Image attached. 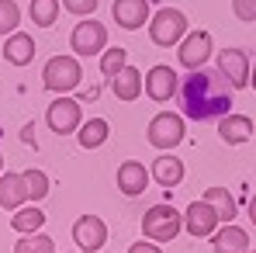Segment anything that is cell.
<instances>
[{"mask_svg":"<svg viewBox=\"0 0 256 253\" xmlns=\"http://www.w3.org/2000/svg\"><path fill=\"white\" fill-rule=\"evenodd\" d=\"M73 243L84 253L104 250V243H108V225H104V218H100V215H80V218L73 222Z\"/></svg>","mask_w":256,"mask_h":253,"instance_id":"cell-9","label":"cell"},{"mask_svg":"<svg viewBox=\"0 0 256 253\" xmlns=\"http://www.w3.org/2000/svg\"><path fill=\"white\" fill-rule=\"evenodd\" d=\"M28 14H32V25H38V28H52L56 18H59V0H32Z\"/></svg>","mask_w":256,"mask_h":253,"instance_id":"cell-25","label":"cell"},{"mask_svg":"<svg viewBox=\"0 0 256 253\" xmlns=\"http://www.w3.org/2000/svg\"><path fill=\"white\" fill-rule=\"evenodd\" d=\"M80 80H84V66L76 56H52L42 70V84L52 94H70L80 87Z\"/></svg>","mask_w":256,"mask_h":253,"instance_id":"cell-3","label":"cell"},{"mask_svg":"<svg viewBox=\"0 0 256 253\" xmlns=\"http://www.w3.org/2000/svg\"><path fill=\"white\" fill-rule=\"evenodd\" d=\"M28 205V187H24V177L21 173H10V170H0V208L14 211Z\"/></svg>","mask_w":256,"mask_h":253,"instance_id":"cell-17","label":"cell"},{"mask_svg":"<svg viewBox=\"0 0 256 253\" xmlns=\"http://www.w3.org/2000/svg\"><path fill=\"white\" fill-rule=\"evenodd\" d=\"M218 70L225 73V80L232 84V90L250 87V56L242 49H222L218 52Z\"/></svg>","mask_w":256,"mask_h":253,"instance_id":"cell-12","label":"cell"},{"mask_svg":"<svg viewBox=\"0 0 256 253\" xmlns=\"http://www.w3.org/2000/svg\"><path fill=\"white\" fill-rule=\"evenodd\" d=\"M184 135H187L184 115H176V111H160V115L149 122V128H146V142H149L152 149H160V153L176 149V146L184 142Z\"/></svg>","mask_w":256,"mask_h":253,"instance_id":"cell-4","label":"cell"},{"mask_svg":"<svg viewBox=\"0 0 256 253\" xmlns=\"http://www.w3.org/2000/svg\"><path fill=\"white\" fill-rule=\"evenodd\" d=\"M187 35V14L176 7H163L156 14H149V39L160 49H170Z\"/></svg>","mask_w":256,"mask_h":253,"instance_id":"cell-5","label":"cell"},{"mask_svg":"<svg viewBox=\"0 0 256 253\" xmlns=\"http://www.w3.org/2000/svg\"><path fill=\"white\" fill-rule=\"evenodd\" d=\"M0 170H4V156H0Z\"/></svg>","mask_w":256,"mask_h":253,"instance_id":"cell-34","label":"cell"},{"mask_svg":"<svg viewBox=\"0 0 256 253\" xmlns=\"http://www.w3.org/2000/svg\"><path fill=\"white\" fill-rule=\"evenodd\" d=\"M4 59L10 66H28L35 59V39L24 35V32H10L7 42H4Z\"/></svg>","mask_w":256,"mask_h":253,"instance_id":"cell-18","label":"cell"},{"mask_svg":"<svg viewBox=\"0 0 256 253\" xmlns=\"http://www.w3.org/2000/svg\"><path fill=\"white\" fill-rule=\"evenodd\" d=\"M70 45H73V52L76 56H100L104 49H108V28L100 25V21H94V18H84L73 32H70Z\"/></svg>","mask_w":256,"mask_h":253,"instance_id":"cell-7","label":"cell"},{"mask_svg":"<svg viewBox=\"0 0 256 253\" xmlns=\"http://www.w3.org/2000/svg\"><path fill=\"white\" fill-rule=\"evenodd\" d=\"M45 225V211L35 208V205H21V208H14V215H10V229L14 232H38Z\"/></svg>","mask_w":256,"mask_h":253,"instance_id":"cell-22","label":"cell"},{"mask_svg":"<svg viewBox=\"0 0 256 253\" xmlns=\"http://www.w3.org/2000/svg\"><path fill=\"white\" fill-rule=\"evenodd\" d=\"M180 229H184V211H176L173 205L160 201L142 215V236L152 243H170L180 236Z\"/></svg>","mask_w":256,"mask_h":253,"instance_id":"cell-2","label":"cell"},{"mask_svg":"<svg viewBox=\"0 0 256 253\" xmlns=\"http://www.w3.org/2000/svg\"><path fill=\"white\" fill-rule=\"evenodd\" d=\"M59 4H62V11H70L76 18H90L97 11V0H59Z\"/></svg>","mask_w":256,"mask_h":253,"instance_id":"cell-29","label":"cell"},{"mask_svg":"<svg viewBox=\"0 0 256 253\" xmlns=\"http://www.w3.org/2000/svg\"><path fill=\"white\" fill-rule=\"evenodd\" d=\"M128 66V49L125 45H108L104 52H100V73L111 80L114 73H122Z\"/></svg>","mask_w":256,"mask_h":253,"instance_id":"cell-24","label":"cell"},{"mask_svg":"<svg viewBox=\"0 0 256 253\" xmlns=\"http://www.w3.org/2000/svg\"><path fill=\"white\" fill-rule=\"evenodd\" d=\"M142 90L149 94V101H156V104H166L176 97V90H180V80H176V73H173L166 63H160V66H152L149 73H146V80H142Z\"/></svg>","mask_w":256,"mask_h":253,"instance_id":"cell-10","label":"cell"},{"mask_svg":"<svg viewBox=\"0 0 256 253\" xmlns=\"http://www.w3.org/2000/svg\"><path fill=\"white\" fill-rule=\"evenodd\" d=\"M208 239H212V250L214 253H246V250H250V236H246V229L236 225V222L218 225Z\"/></svg>","mask_w":256,"mask_h":253,"instance_id":"cell-15","label":"cell"},{"mask_svg":"<svg viewBox=\"0 0 256 253\" xmlns=\"http://www.w3.org/2000/svg\"><path fill=\"white\" fill-rule=\"evenodd\" d=\"M246 253H256V250H246Z\"/></svg>","mask_w":256,"mask_h":253,"instance_id":"cell-35","label":"cell"},{"mask_svg":"<svg viewBox=\"0 0 256 253\" xmlns=\"http://www.w3.org/2000/svg\"><path fill=\"white\" fill-rule=\"evenodd\" d=\"M246 215L253 218V225H256V194H253V198H250V211H246Z\"/></svg>","mask_w":256,"mask_h":253,"instance_id":"cell-32","label":"cell"},{"mask_svg":"<svg viewBox=\"0 0 256 253\" xmlns=\"http://www.w3.org/2000/svg\"><path fill=\"white\" fill-rule=\"evenodd\" d=\"M253 118H246V115H236V111H228V115H222L218 118V139L225 142V146H242V142H250L253 139Z\"/></svg>","mask_w":256,"mask_h":253,"instance_id":"cell-14","label":"cell"},{"mask_svg":"<svg viewBox=\"0 0 256 253\" xmlns=\"http://www.w3.org/2000/svg\"><path fill=\"white\" fill-rule=\"evenodd\" d=\"M152 180L160 184V187H176L180 180H184V160L180 156H156V163H152Z\"/></svg>","mask_w":256,"mask_h":253,"instance_id":"cell-19","label":"cell"},{"mask_svg":"<svg viewBox=\"0 0 256 253\" xmlns=\"http://www.w3.org/2000/svg\"><path fill=\"white\" fill-rule=\"evenodd\" d=\"M128 253H163L160 250V243H152V239H138V243H132Z\"/></svg>","mask_w":256,"mask_h":253,"instance_id":"cell-31","label":"cell"},{"mask_svg":"<svg viewBox=\"0 0 256 253\" xmlns=\"http://www.w3.org/2000/svg\"><path fill=\"white\" fill-rule=\"evenodd\" d=\"M45 122L56 135H76V128L84 122V111H80V101L70 97V94H56V101L48 104L45 111Z\"/></svg>","mask_w":256,"mask_h":253,"instance_id":"cell-6","label":"cell"},{"mask_svg":"<svg viewBox=\"0 0 256 253\" xmlns=\"http://www.w3.org/2000/svg\"><path fill=\"white\" fill-rule=\"evenodd\" d=\"M108 135H111V125H108L104 118H86V122H80V128H76L80 149H100V146L108 142Z\"/></svg>","mask_w":256,"mask_h":253,"instance_id":"cell-20","label":"cell"},{"mask_svg":"<svg viewBox=\"0 0 256 253\" xmlns=\"http://www.w3.org/2000/svg\"><path fill=\"white\" fill-rule=\"evenodd\" d=\"M111 18L118 28L138 32L142 25H149V0H114L111 4Z\"/></svg>","mask_w":256,"mask_h":253,"instance_id":"cell-13","label":"cell"},{"mask_svg":"<svg viewBox=\"0 0 256 253\" xmlns=\"http://www.w3.org/2000/svg\"><path fill=\"white\" fill-rule=\"evenodd\" d=\"M218 222H222L218 211H214L204 198H201V201L194 198V201L187 205V211H184V229H187L194 239H208L214 229H218Z\"/></svg>","mask_w":256,"mask_h":253,"instance_id":"cell-11","label":"cell"},{"mask_svg":"<svg viewBox=\"0 0 256 253\" xmlns=\"http://www.w3.org/2000/svg\"><path fill=\"white\" fill-rule=\"evenodd\" d=\"M232 11L239 21H256V0H232Z\"/></svg>","mask_w":256,"mask_h":253,"instance_id":"cell-30","label":"cell"},{"mask_svg":"<svg viewBox=\"0 0 256 253\" xmlns=\"http://www.w3.org/2000/svg\"><path fill=\"white\" fill-rule=\"evenodd\" d=\"M24 177V187H28V201H42L45 194H48V177H45V170L32 167L21 173Z\"/></svg>","mask_w":256,"mask_h":253,"instance_id":"cell-27","label":"cell"},{"mask_svg":"<svg viewBox=\"0 0 256 253\" xmlns=\"http://www.w3.org/2000/svg\"><path fill=\"white\" fill-rule=\"evenodd\" d=\"M18 25H21V7H18V0H0V35L18 32Z\"/></svg>","mask_w":256,"mask_h":253,"instance_id":"cell-28","label":"cell"},{"mask_svg":"<svg viewBox=\"0 0 256 253\" xmlns=\"http://www.w3.org/2000/svg\"><path fill=\"white\" fill-rule=\"evenodd\" d=\"M204 201L218 211V218H222V222H232V218L239 215L236 194H232V191H225V187H208V191H204Z\"/></svg>","mask_w":256,"mask_h":253,"instance_id":"cell-23","label":"cell"},{"mask_svg":"<svg viewBox=\"0 0 256 253\" xmlns=\"http://www.w3.org/2000/svg\"><path fill=\"white\" fill-rule=\"evenodd\" d=\"M14 253H56V243L38 229V232H24V239L14 243Z\"/></svg>","mask_w":256,"mask_h":253,"instance_id":"cell-26","label":"cell"},{"mask_svg":"<svg viewBox=\"0 0 256 253\" xmlns=\"http://www.w3.org/2000/svg\"><path fill=\"white\" fill-rule=\"evenodd\" d=\"M212 35L208 32H187L180 42H176V59H180V66L184 70H198V66H208V59H212Z\"/></svg>","mask_w":256,"mask_h":253,"instance_id":"cell-8","label":"cell"},{"mask_svg":"<svg viewBox=\"0 0 256 253\" xmlns=\"http://www.w3.org/2000/svg\"><path fill=\"white\" fill-rule=\"evenodd\" d=\"M149 180H152V173L142 167L138 160H125V163L118 167V191H122L125 198H138V194L149 187Z\"/></svg>","mask_w":256,"mask_h":253,"instance_id":"cell-16","label":"cell"},{"mask_svg":"<svg viewBox=\"0 0 256 253\" xmlns=\"http://www.w3.org/2000/svg\"><path fill=\"white\" fill-rule=\"evenodd\" d=\"M250 84H253V90H256V63H253V70H250Z\"/></svg>","mask_w":256,"mask_h":253,"instance_id":"cell-33","label":"cell"},{"mask_svg":"<svg viewBox=\"0 0 256 253\" xmlns=\"http://www.w3.org/2000/svg\"><path fill=\"white\" fill-rule=\"evenodd\" d=\"M180 111L184 118H194V122H214L222 115L232 111V84L225 80V73L218 66H198V70H187V77L180 80Z\"/></svg>","mask_w":256,"mask_h":253,"instance_id":"cell-1","label":"cell"},{"mask_svg":"<svg viewBox=\"0 0 256 253\" xmlns=\"http://www.w3.org/2000/svg\"><path fill=\"white\" fill-rule=\"evenodd\" d=\"M111 90H114V97H118V101H135V97L142 94V70L125 66L122 73H114V77H111Z\"/></svg>","mask_w":256,"mask_h":253,"instance_id":"cell-21","label":"cell"}]
</instances>
